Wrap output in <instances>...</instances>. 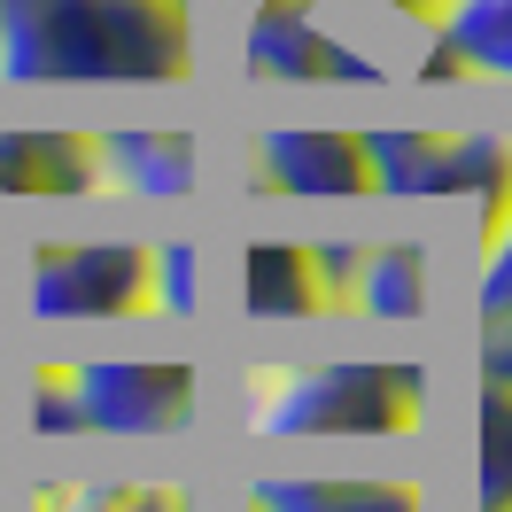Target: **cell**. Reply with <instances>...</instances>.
Returning a JSON list of instances; mask_svg holds the SVG:
<instances>
[{
	"mask_svg": "<svg viewBox=\"0 0 512 512\" xmlns=\"http://www.w3.org/2000/svg\"><path fill=\"white\" fill-rule=\"evenodd\" d=\"M194 0H0V86H187Z\"/></svg>",
	"mask_w": 512,
	"mask_h": 512,
	"instance_id": "obj_1",
	"label": "cell"
},
{
	"mask_svg": "<svg viewBox=\"0 0 512 512\" xmlns=\"http://www.w3.org/2000/svg\"><path fill=\"white\" fill-rule=\"evenodd\" d=\"M241 427L256 443H412L427 427V365L412 357L249 365Z\"/></svg>",
	"mask_w": 512,
	"mask_h": 512,
	"instance_id": "obj_2",
	"label": "cell"
},
{
	"mask_svg": "<svg viewBox=\"0 0 512 512\" xmlns=\"http://www.w3.org/2000/svg\"><path fill=\"white\" fill-rule=\"evenodd\" d=\"M373 194L396 202H474L481 225L512 202V140L497 125H365Z\"/></svg>",
	"mask_w": 512,
	"mask_h": 512,
	"instance_id": "obj_3",
	"label": "cell"
},
{
	"mask_svg": "<svg viewBox=\"0 0 512 512\" xmlns=\"http://www.w3.org/2000/svg\"><path fill=\"white\" fill-rule=\"evenodd\" d=\"M78 435L171 443L202 419V365L187 357H63Z\"/></svg>",
	"mask_w": 512,
	"mask_h": 512,
	"instance_id": "obj_4",
	"label": "cell"
},
{
	"mask_svg": "<svg viewBox=\"0 0 512 512\" xmlns=\"http://www.w3.org/2000/svg\"><path fill=\"white\" fill-rule=\"evenodd\" d=\"M24 311L39 326L156 319V249L148 241H39L24 264Z\"/></svg>",
	"mask_w": 512,
	"mask_h": 512,
	"instance_id": "obj_5",
	"label": "cell"
},
{
	"mask_svg": "<svg viewBox=\"0 0 512 512\" xmlns=\"http://www.w3.org/2000/svg\"><path fill=\"white\" fill-rule=\"evenodd\" d=\"M233 47L249 86H381L388 78L357 39L326 24V0H249Z\"/></svg>",
	"mask_w": 512,
	"mask_h": 512,
	"instance_id": "obj_6",
	"label": "cell"
},
{
	"mask_svg": "<svg viewBox=\"0 0 512 512\" xmlns=\"http://www.w3.org/2000/svg\"><path fill=\"white\" fill-rule=\"evenodd\" d=\"M350 256L357 249H319V241H241V272H233V303L249 326H311L350 311Z\"/></svg>",
	"mask_w": 512,
	"mask_h": 512,
	"instance_id": "obj_7",
	"label": "cell"
},
{
	"mask_svg": "<svg viewBox=\"0 0 512 512\" xmlns=\"http://www.w3.org/2000/svg\"><path fill=\"white\" fill-rule=\"evenodd\" d=\"M249 179L264 194H288V202H357V194H373L365 140L326 132V125H264L249 140Z\"/></svg>",
	"mask_w": 512,
	"mask_h": 512,
	"instance_id": "obj_8",
	"label": "cell"
},
{
	"mask_svg": "<svg viewBox=\"0 0 512 512\" xmlns=\"http://www.w3.org/2000/svg\"><path fill=\"white\" fill-rule=\"evenodd\" d=\"M241 512H427L412 474H249Z\"/></svg>",
	"mask_w": 512,
	"mask_h": 512,
	"instance_id": "obj_9",
	"label": "cell"
},
{
	"mask_svg": "<svg viewBox=\"0 0 512 512\" xmlns=\"http://www.w3.org/2000/svg\"><path fill=\"white\" fill-rule=\"evenodd\" d=\"M101 156V187L117 194H140V202H187L202 194V140L194 132H101L94 140Z\"/></svg>",
	"mask_w": 512,
	"mask_h": 512,
	"instance_id": "obj_10",
	"label": "cell"
},
{
	"mask_svg": "<svg viewBox=\"0 0 512 512\" xmlns=\"http://www.w3.org/2000/svg\"><path fill=\"white\" fill-rule=\"evenodd\" d=\"M0 194H24V202L101 194L94 140H78V132H47V125H0Z\"/></svg>",
	"mask_w": 512,
	"mask_h": 512,
	"instance_id": "obj_11",
	"label": "cell"
},
{
	"mask_svg": "<svg viewBox=\"0 0 512 512\" xmlns=\"http://www.w3.org/2000/svg\"><path fill=\"white\" fill-rule=\"evenodd\" d=\"M427 288H435V272H427V249H419V241H365V249L350 256V280H342L350 311L373 319V326H419L427 303H435Z\"/></svg>",
	"mask_w": 512,
	"mask_h": 512,
	"instance_id": "obj_12",
	"label": "cell"
},
{
	"mask_svg": "<svg viewBox=\"0 0 512 512\" xmlns=\"http://www.w3.org/2000/svg\"><path fill=\"white\" fill-rule=\"evenodd\" d=\"M427 32L458 55V70H466V78L512 86V0H450Z\"/></svg>",
	"mask_w": 512,
	"mask_h": 512,
	"instance_id": "obj_13",
	"label": "cell"
},
{
	"mask_svg": "<svg viewBox=\"0 0 512 512\" xmlns=\"http://www.w3.org/2000/svg\"><path fill=\"white\" fill-rule=\"evenodd\" d=\"M39 512H194V489L156 474H70L39 489Z\"/></svg>",
	"mask_w": 512,
	"mask_h": 512,
	"instance_id": "obj_14",
	"label": "cell"
},
{
	"mask_svg": "<svg viewBox=\"0 0 512 512\" xmlns=\"http://www.w3.org/2000/svg\"><path fill=\"white\" fill-rule=\"evenodd\" d=\"M474 512H512V388L481 381L474 396Z\"/></svg>",
	"mask_w": 512,
	"mask_h": 512,
	"instance_id": "obj_15",
	"label": "cell"
},
{
	"mask_svg": "<svg viewBox=\"0 0 512 512\" xmlns=\"http://www.w3.org/2000/svg\"><path fill=\"white\" fill-rule=\"evenodd\" d=\"M156 319H202V241H156Z\"/></svg>",
	"mask_w": 512,
	"mask_h": 512,
	"instance_id": "obj_16",
	"label": "cell"
},
{
	"mask_svg": "<svg viewBox=\"0 0 512 512\" xmlns=\"http://www.w3.org/2000/svg\"><path fill=\"white\" fill-rule=\"evenodd\" d=\"M474 319H512V202L481 225V280H474Z\"/></svg>",
	"mask_w": 512,
	"mask_h": 512,
	"instance_id": "obj_17",
	"label": "cell"
},
{
	"mask_svg": "<svg viewBox=\"0 0 512 512\" xmlns=\"http://www.w3.org/2000/svg\"><path fill=\"white\" fill-rule=\"evenodd\" d=\"M474 365H481V381H505L512 388V319H489V326H481Z\"/></svg>",
	"mask_w": 512,
	"mask_h": 512,
	"instance_id": "obj_18",
	"label": "cell"
},
{
	"mask_svg": "<svg viewBox=\"0 0 512 512\" xmlns=\"http://www.w3.org/2000/svg\"><path fill=\"white\" fill-rule=\"evenodd\" d=\"M373 8H396V16H412V24H435L450 0H373Z\"/></svg>",
	"mask_w": 512,
	"mask_h": 512,
	"instance_id": "obj_19",
	"label": "cell"
},
{
	"mask_svg": "<svg viewBox=\"0 0 512 512\" xmlns=\"http://www.w3.org/2000/svg\"><path fill=\"white\" fill-rule=\"evenodd\" d=\"M505 140H512V125H505Z\"/></svg>",
	"mask_w": 512,
	"mask_h": 512,
	"instance_id": "obj_20",
	"label": "cell"
}]
</instances>
